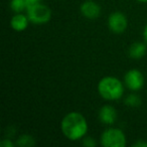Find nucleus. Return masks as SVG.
I'll use <instances>...</instances> for the list:
<instances>
[{
	"mask_svg": "<svg viewBox=\"0 0 147 147\" xmlns=\"http://www.w3.org/2000/svg\"><path fill=\"white\" fill-rule=\"evenodd\" d=\"M88 128V122L85 116L77 111L65 114L61 121V133L71 141L83 139L87 135Z\"/></svg>",
	"mask_w": 147,
	"mask_h": 147,
	"instance_id": "1",
	"label": "nucleus"
},
{
	"mask_svg": "<svg viewBox=\"0 0 147 147\" xmlns=\"http://www.w3.org/2000/svg\"><path fill=\"white\" fill-rule=\"evenodd\" d=\"M97 90L99 95L106 101H118L124 94V86L121 81L112 76L101 79L97 86Z\"/></svg>",
	"mask_w": 147,
	"mask_h": 147,
	"instance_id": "2",
	"label": "nucleus"
},
{
	"mask_svg": "<svg viewBox=\"0 0 147 147\" xmlns=\"http://www.w3.org/2000/svg\"><path fill=\"white\" fill-rule=\"evenodd\" d=\"M100 143L104 147H125L127 140L121 129L111 127L101 134Z\"/></svg>",
	"mask_w": 147,
	"mask_h": 147,
	"instance_id": "3",
	"label": "nucleus"
},
{
	"mask_svg": "<svg viewBox=\"0 0 147 147\" xmlns=\"http://www.w3.org/2000/svg\"><path fill=\"white\" fill-rule=\"evenodd\" d=\"M26 15L29 21L33 24H45L51 20V10L49 6L39 2L27 6Z\"/></svg>",
	"mask_w": 147,
	"mask_h": 147,
	"instance_id": "4",
	"label": "nucleus"
},
{
	"mask_svg": "<svg viewBox=\"0 0 147 147\" xmlns=\"http://www.w3.org/2000/svg\"><path fill=\"white\" fill-rule=\"evenodd\" d=\"M108 27L113 33H123L128 27V19L126 15L120 11L112 12L108 17Z\"/></svg>",
	"mask_w": 147,
	"mask_h": 147,
	"instance_id": "5",
	"label": "nucleus"
},
{
	"mask_svg": "<svg viewBox=\"0 0 147 147\" xmlns=\"http://www.w3.org/2000/svg\"><path fill=\"white\" fill-rule=\"evenodd\" d=\"M145 79L143 74L139 69H129L124 76V84L130 91H139L144 86Z\"/></svg>",
	"mask_w": 147,
	"mask_h": 147,
	"instance_id": "6",
	"label": "nucleus"
},
{
	"mask_svg": "<svg viewBox=\"0 0 147 147\" xmlns=\"http://www.w3.org/2000/svg\"><path fill=\"white\" fill-rule=\"evenodd\" d=\"M80 11L84 17L94 20L100 16L101 7L94 0H86L81 4Z\"/></svg>",
	"mask_w": 147,
	"mask_h": 147,
	"instance_id": "7",
	"label": "nucleus"
},
{
	"mask_svg": "<svg viewBox=\"0 0 147 147\" xmlns=\"http://www.w3.org/2000/svg\"><path fill=\"white\" fill-rule=\"evenodd\" d=\"M117 111L111 105H104L99 110V120L105 125H113L117 120Z\"/></svg>",
	"mask_w": 147,
	"mask_h": 147,
	"instance_id": "8",
	"label": "nucleus"
},
{
	"mask_svg": "<svg viewBox=\"0 0 147 147\" xmlns=\"http://www.w3.org/2000/svg\"><path fill=\"white\" fill-rule=\"evenodd\" d=\"M29 22L27 15H24L22 12L15 13L10 20V26L15 31H23L27 28Z\"/></svg>",
	"mask_w": 147,
	"mask_h": 147,
	"instance_id": "9",
	"label": "nucleus"
},
{
	"mask_svg": "<svg viewBox=\"0 0 147 147\" xmlns=\"http://www.w3.org/2000/svg\"><path fill=\"white\" fill-rule=\"evenodd\" d=\"M147 47L146 43L141 42V41H135L129 47L128 55L133 59H140L146 55Z\"/></svg>",
	"mask_w": 147,
	"mask_h": 147,
	"instance_id": "10",
	"label": "nucleus"
},
{
	"mask_svg": "<svg viewBox=\"0 0 147 147\" xmlns=\"http://www.w3.org/2000/svg\"><path fill=\"white\" fill-rule=\"evenodd\" d=\"M16 145L19 147H32L35 145V139L29 134H22L17 138Z\"/></svg>",
	"mask_w": 147,
	"mask_h": 147,
	"instance_id": "11",
	"label": "nucleus"
},
{
	"mask_svg": "<svg viewBox=\"0 0 147 147\" xmlns=\"http://www.w3.org/2000/svg\"><path fill=\"white\" fill-rule=\"evenodd\" d=\"M124 103L126 106L131 107V108H138L141 105V98L136 94H129L125 98Z\"/></svg>",
	"mask_w": 147,
	"mask_h": 147,
	"instance_id": "12",
	"label": "nucleus"
},
{
	"mask_svg": "<svg viewBox=\"0 0 147 147\" xmlns=\"http://www.w3.org/2000/svg\"><path fill=\"white\" fill-rule=\"evenodd\" d=\"M10 8L13 12L21 13L27 8V5L25 0H10Z\"/></svg>",
	"mask_w": 147,
	"mask_h": 147,
	"instance_id": "13",
	"label": "nucleus"
},
{
	"mask_svg": "<svg viewBox=\"0 0 147 147\" xmlns=\"http://www.w3.org/2000/svg\"><path fill=\"white\" fill-rule=\"evenodd\" d=\"M97 141L96 139L94 138V137L92 136H85L84 138L82 139V145H84V146L86 147H95L97 146Z\"/></svg>",
	"mask_w": 147,
	"mask_h": 147,
	"instance_id": "14",
	"label": "nucleus"
},
{
	"mask_svg": "<svg viewBox=\"0 0 147 147\" xmlns=\"http://www.w3.org/2000/svg\"><path fill=\"white\" fill-rule=\"evenodd\" d=\"M16 143H14L13 141H11V139L9 138H4L1 140L0 142V146L1 147H14V145Z\"/></svg>",
	"mask_w": 147,
	"mask_h": 147,
	"instance_id": "15",
	"label": "nucleus"
},
{
	"mask_svg": "<svg viewBox=\"0 0 147 147\" xmlns=\"http://www.w3.org/2000/svg\"><path fill=\"white\" fill-rule=\"evenodd\" d=\"M133 147H147V141L143 139H139L133 144Z\"/></svg>",
	"mask_w": 147,
	"mask_h": 147,
	"instance_id": "16",
	"label": "nucleus"
},
{
	"mask_svg": "<svg viewBox=\"0 0 147 147\" xmlns=\"http://www.w3.org/2000/svg\"><path fill=\"white\" fill-rule=\"evenodd\" d=\"M41 0H25V2H26L27 6H30V5L33 4H36V3H39Z\"/></svg>",
	"mask_w": 147,
	"mask_h": 147,
	"instance_id": "17",
	"label": "nucleus"
},
{
	"mask_svg": "<svg viewBox=\"0 0 147 147\" xmlns=\"http://www.w3.org/2000/svg\"><path fill=\"white\" fill-rule=\"evenodd\" d=\"M143 37H144V40H145V42L147 43V24L145 25L144 29H143Z\"/></svg>",
	"mask_w": 147,
	"mask_h": 147,
	"instance_id": "18",
	"label": "nucleus"
},
{
	"mask_svg": "<svg viewBox=\"0 0 147 147\" xmlns=\"http://www.w3.org/2000/svg\"><path fill=\"white\" fill-rule=\"evenodd\" d=\"M137 1L141 3H147V0H137Z\"/></svg>",
	"mask_w": 147,
	"mask_h": 147,
	"instance_id": "19",
	"label": "nucleus"
}]
</instances>
